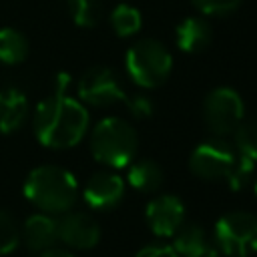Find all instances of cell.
<instances>
[{
    "label": "cell",
    "mask_w": 257,
    "mask_h": 257,
    "mask_svg": "<svg viewBox=\"0 0 257 257\" xmlns=\"http://www.w3.org/2000/svg\"><path fill=\"white\" fill-rule=\"evenodd\" d=\"M32 126L36 139L44 147L68 149L84 137L88 128V112L78 100L66 96V92L54 90V94L36 106Z\"/></svg>",
    "instance_id": "6da1fadb"
},
{
    "label": "cell",
    "mask_w": 257,
    "mask_h": 257,
    "mask_svg": "<svg viewBox=\"0 0 257 257\" xmlns=\"http://www.w3.org/2000/svg\"><path fill=\"white\" fill-rule=\"evenodd\" d=\"M24 195L40 211L56 215L72 209L78 197V185L66 169L42 165L30 171V175L26 177Z\"/></svg>",
    "instance_id": "7a4b0ae2"
},
{
    "label": "cell",
    "mask_w": 257,
    "mask_h": 257,
    "mask_svg": "<svg viewBox=\"0 0 257 257\" xmlns=\"http://www.w3.org/2000/svg\"><path fill=\"white\" fill-rule=\"evenodd\" d=\"M139 147V137L133 124L122 118H102L90 133V151L94 159L106 167H126Z\"/></svg>",
    "instance_id": "3957f363"
},
{
    "label": "cell",
    "mask_w": 257,
    "mask_h": 257,
    "mask_svg": "<svg viewBox=\"0 0 257 257\" xmlns=\"http://www.w3.org/2000/svg\"><path fill=\"white\" fill-rule=\"evenodd\" d=\"M126 72L135 84L143 88L161 86L173 68V56L165 44L155 38L135 42L126 50Z\"/></svg>",
    "instance_id": "277c9868"
},
{
    "label": "cell",
    "mask_w": 257,
    "mask_h": 257,
    "mask_svg": "<svg viewBox=\"0 0 257 257\" xmlns=\"http://www.w3.org/2000/svg\"><path fill=\"white\" fill-rule=\"evenodd\" d=\"M215 245L229 257L257 253V217L245 211L223 215L215 225Z\"/></svg>",
    "instance_id": "5b68a950"
},
{
    "label": "cell",
    "mask_w": 257,
    "mask_h": 257,
    "mask_svg": "<svg viewBox=\"0 0 257 257\" xmlns=\"http://www.w3.org/2000/svg\"><path fill=\"white\" fill-rule=\"evenodd\" d=\"M243 98L237 90L229 86H219L211 90L203 104V116L209 131L217 137H227L237 131L243 122Z\"/></svg>",
    "instance_id": "8992f818"
},
{
    "label": "cell",
    "mask_w": 257,
    "mask_h": 257,
    "mask_svg": "<svg viewBox=\"0 0 257 257\" xmlns=\"http://www.w3.org/2000/svg\"><path fill=\"white\" fill-rule=\"evenodd\" d=\"M237 157V149L225 139H209L191 153L189 167L203 181H221L227 179Z\"/></svg>",
    "instance_id": "52a82bcc"
},
{
    "label": "cell",
    "mask_w": 257,
    "mask_h": 257,
    "mask_svg": "<svg viewBox=\"0 0 257 257\" xmlns=\"http://www.w3.org/2000/svg\"><path fill=\"white\" fill-rule=\"evenodd\" d=\"M78 94L86 104L92 106H108L116 100L126 98L118 76L106 66L88 68L78 80Z\"/></svg>",
    "instance_id": "ba28073f"
},
{
    "label": "cell",
    "mask_w": 257,
    "mask_h": 257,
    "mask_svg": "<svg viewBox=\"0 0 257 257\" xmlns=\"http://www.w3.org/2000/svg\"><path fill=\"white\" fill-rule=\"evenodd\" d=\"M145 219L149 229L159 237H173L185 221V207L179 197L175 195H161L155 197L147 209Z\"/></svg>",
    "instance_id": "9c48e42d"
},
{
    "label": "cell",
    "mask_w": 257,
    "mask_h": 257,
    "mask_svg": "<svg viewBox=\"0 0 257 257\" xmlns=\"http://www.w3.org/2000/svg\"><path fill=\"white\" fill-rule=\"evenodd\" d=\"M82 195L88 207L96 211H110L124 197V181L116 173L98 171L86 181Z\"/></svg>",
    "instance_id": "30bf717a"
},
{
    "label": "cell",
    "mask_w": 257,
    "mask_h": 257,
    "mask_svg": "<svg viewBox=\"0 0 257 257\" xmlns=\"http://www.w3.org/2000/svg\"><path fill=\"white\" fill-rule=\"evenodd\" d=\"M58 239L74 249H90L100 239V227L86 213H66L58 221Z\"/></svg>",
    "instance_id": "8fae6325"
},
{
    "label": "cell",
    "mask_w": 257,
    "mask_h": 257,
    "mask_svg": "<svg viewBox=\"0 0 257 257\" xmlns=\"http://www.w3.org/2000/svg\"><path fill=\"white\" fill-rule=\"evenodd\" d=\"M173 249L179 257H219V249L213 241H209L205 229L201 225H181L175 233Z\"/></svg>",
    "instance_id": "7c38bea8"
},
{
    "label": "cell",
    "mask_w": 257,
    "mask_h": 257,
    "mask_svg": "<svg viewBox=\"0 0 257 257\" xmlns=\"http://www.w3.org/2000/svg\"><path fill=\"white\" fill-rule=\"evenodd\" d=\"M22 239H24V245L30 251L42 253L58 241V221L52 219L48 213L32 215L24 223Z\"/></svg>",
    "instance_id": "4fadbf2b"
},
{
    "label": "cell",
    "mask_w": 257,
    "mask_h": 257,
    "mask_svg": "<svg viewBox=\"0 0 257 257\" xmlns=\"http://www.w3.org/2000/svg\"><path fill=\"white\" fill-rule=\"evenodd\" d=\"M213 30L201 16H189L177 26V44L185 52H201L211 44Z\"/></svg>",
    "instance_id": "5bb4252c"
},
{
    "label": "cell",
    "mask_w": 257,
    "mask_h": 257,
    "mask_svg": "<svg viewBox=\"0 0 257 257\" xmlns=\"http://www.w3.org/2000/svg\"><path fill=\"white\" fill-rule=\"evenodd\" d=\"M28 112V100L18 88L0 90V135L20 128Z\"/></svg>",
    "instance_id": "9a60e30c"
},
{
    "label": "cell",
    "mask_w": 257,
    "mask_h": 257,
    "mask_svg": "<svg viewBox=\"0 0 257 257\" xmlns=\"http://www.w3.org/2000/svg\"><path fill=\"white\" fill-rule=\"evenodd\" d=\"M126 179L133 189H137L141 193H153L163 183V169L159 163H155L151 159H143V161H137L135 165H131Z\"/></svg>",
    "instance_id": "2e32d148"
},
{
    "label": "cell",
    "mask_w": 257,
    "mask_h": 257,
    "mask_svg": "<svg viewBox=\"0 0 257 257\" xmlns=\"http://www.w3.org/2000/svg\"><path fill=\"white\" fill-rule=\"evenodd\" d=\"M28 56V40L16 28H0V62L18 64Z\"/></svg>",
    "instance_id": "e0dca14e"
},
{
    "label": "cell",
    "mask_w": 257,
    "mask_h": 257,
    "mask_svg": "<svg viewBox=\"0 0 257 257\" xmlns=\"http://www.w3.org/2000/svg\"><path fill=\"white\" fill-rule=\"evenodd\" d=\"M110 24L118 36H133L141 28V12L131 4H118L110 14Z\"/></svg>",
    "instance_id": "ac0fdd59"
},
{
    "label": "cell",
    "mask_w": 257,
    "mask_h": 257,
    "mask_svg": "<svg viewBox=\"0 0 257 257\" xmlns=\"http://www.w3.org/2000/svg\"><path fill=\"white\" fill-rule=\"evenodd\" d=\"M235 135V149L241 157L257 163V118L241 122Z\"/></svg>",
    "instance_id": "d6986e66"
},
{
    "label": "cell",
    "mask_w": 257,
    "mask_h": 257,
    "mask_svg": "<svg viewBox=\"0 0 257 257\" xmlns=\"http://www.w3.org/2000/svg\"><path fill=\"white\" fill-rule=\"evenodd\" d=\"M70 2V14L72 20L78 26L90 28L100 18V0H68Z\"/></svg>",
    "instance_id": "ffe728a7"
},
{
    "label": "cell",
    "mask_w": 257,
    "mask_h": 257,
    "mask_svg": "<svg viewBox=\"0 0 257 257\" xmlns=\"http://www.w3.org/2000/svg\"><path fill=\"white\" fill-rule=\"evenodd\" d=\"M20 241V231L12 215L6 211H0V255H6L18 247Z\"/></svg>",
    "instance_id": "44dd1931"
},
{
    "label": "cell",
    "mask_w": 257,
    "mask_h": 257,
    "mask_svg": "<svg viewBox=\"0 0 257 257\" xmlns=\"http://www.w3.org/2000/svg\"><path fill=\"white\" fill-rule=\"evenodd\" d=\"M253 167H255L253 161H249V159H245L241 155L237 157L233 169L227 175V181H229L233 191H241L245 185H249V181L253 179Z\"/></svg>",
    "instance_id": "7402d4cb"
},
{
    "label": "cell",
    "mask_w": 257,
    "mask_h": 257,
    "mask_svg": "<svg viewBox=\"0 0 257 257\" xmlns=\"http://www.w3.org/2000/svg\"><path fill=\"white\" fill-rule=\"evenodd\" d=\"M203 14L209 16H223L241 6L243 0H191Z\"/></svg>",
    "instance_id": "603a6c76"
},
{
    "label": "cell",
    "mask_w": 257,
    "mask_h": 257,
    "mask_svg": "<svg viewBox=\"0 0 257 257\" xmlns=\"http://www.w3.org/2000/svg\"><path fill=\"white\" fill-rule=\"evenodd\" d=\"M124 100H126V108L131 110V114L135 118L145 120V118H149L153 114V102H151L149 96H145V94H133V96H128Z\"/></svg>",
    "instance_id": "cb8c5ba5"
},
{
    "label": "cell",
    "mask_w": 257,
    "mask_h": 257,
    "mask_svg": "<svg viewBox=\"0 0 257 257\" xmlns=\"http://www.w3.org/2000/svg\"><path fill=\"white\" fill-rule=\"evenodd\" d=\"M137 257H179V255L169 245H149V247H143L137 253Z\"/></svg>",
    "instance_id": "d4e9b609"
},
{
    "label": "cell",
    "mask_w": 257,
    "mask_h": 257,
    "mask_svg": "<svg viewBox=\"0 0 257 257\" xmlns=\"http://www.w3.org/2000/svg\"><path fill=\"white\" fill-rule=\"evenodd\" d=\"M38 257H72V253H68V251H62V249H46V251H42Z\"/></svg>",
    "instance_id": "484cf974"
},
{
    "label": "cell",
    "mask_w": 257,
    "mask_h": 257,
    "mask_svg": "<svg viewBox=\"0 0 257 257\" xmlns=\"http://www.w3.org/2000/svg\"><path fill=\"white\" fill-rule=\"evenodd\" d=\"M255 195H257V181H255Z\"/></svg>",
    "instance_id": "4316f807"
}]
</instances>
